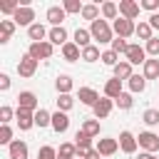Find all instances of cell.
Returning <instances> with one entry per match:
<instances>
[{
	"label": "cell",
	"mask_w": 159,
	"mask_h": 159,
	"mask_svg": "<svg viewBox=\"0 0 159 159\" xmlns=\"http://www.w3.org/2000/svg\"><path fill=\"white\" fill-rule=\"evenodd\" d=\"M89 32H92V40H97L99 45H107V42L112 45V40H114V30H112V25L104 17L89 22Z\"/></svg>",
	"instance_id": "cell-1"
},
{
	"label": "cell",
	"mask_w": 159,
	"mask_h": 159,
	"mask_svg": "<svg viewBox=\"0 0 159 159\" xmlns=\"http://www.w3.org/2000/svg\"><path fill=\"white\" fill-rule=\"evenodd\" d=\"M52 52H55V45L50 40H45V42H30V47H27V55H32L37 62L40 60H50Z\"/></svg>",
	"instance_id": "cell-2"
},
{
	"label": "cell",
	"mask_w": 159,
	"mask_h": 159,
	"mask_svg": "<svg viewBox=\"0 0 159 159\" xmlns=\"http://www.w3.org/2000/svg\"><path fill=\"white\" fill-rule=\"evenodd\" d=\"M112 30H114V35L117 37H132L134 32H137V25L132 22V20H127V17H117L114 22H112Z\"/></svg>",
	"instance_id": "cell-3"
},
{
	"label": "cell",
	"mask_w": 159,
	"mask_h": 159,
	"mask_svg": "<svg viewBox=\"0 0 159 159\" xmlns=\"http://www.w3.org/2000/svg\"><path fill=\"white\" fill-rule=\"evenodd\" d=\"M137 142H139V147H142L144 152H149V154L159 152V134H154V132H139Z\"/></svg>",
	"instance_id": "cell-4"
},
{
	"label": "cell",
	"mask_w": 159,
	"mask_h": 159,
	"mask_svg": "<svg viewBox=\"0 0 159 159\" xmlns=\"http://www.w3.org/2000/svg\"><path fill=\"white\" fill-rule=\"evenodd\" d=\"M35 72H37V60L25 52V55L20 57V62H17V75H20V77H32Z\"/></svg>",
	"instance_id": "cell-5"
},
{
	"label": "cell",
	"mask_w": 159,
	"mask_h": 159,
	"mask_svg": "<svg viewBox=\"0 0 159 159\" xmlns=\"http://www.w3.org/2000/svg\"><path fill=\"white\" fill-rule=\"evenodd\" d=\"M17 109L37 112V109H40V107H37V94H35V92H30V89L20 92V94H17Z\"/></svg>",
	"instance_id": "cell-6"
},
{
	"label": "cell",
	"mask_w": 159,
	"mask_h": 159,
	"mask_svg": "<svg viewBox=\"0 0 159 159\" xmlns=\"http://www.w3.org/2000/svg\"><path fill=\"white\" fill-rule=\"evenodd\" d=\"M139 2H134V0H119V17H127V20H137L139 17Z\"/></svg>",
	"instance_id": "cell-7"
},
{
	"label": "cell",
	"mask_w": 159,
	"mask_h": 159,
	"mask_svg": "<svg viewBox=\"0 0 159 159\" xmlns=\"http://www.w3.org/2000/svg\"><path fill=\"white\" fill-rule=\"evenodd\" d=\"M124 57H127V62H129L132 67H134V65H144V62H147V50L134 42V45H129V50H127Z\"/></svg>",
	"instance_id": "cell-8"
},
{
	"label": "cell",
	"mask_w": 159,
	"mask_h": 159,
	"mask_svg": "<svg viewBox=\"0 0 159 159\" xmlns=\"http://www.w3.org/2000/svg\"><path fill=\"white\" fill-rule=\"evenodd\" d=\"M75 147H77V159H84V154H87L89 149H94V147H92V137L84 134L82 129L75 134Z\"/></svg>",
	"instance_id": "cell-9"
},
{
	"label": "cell",
	"mask_w": 159,
	"mask_h": 159,
	"mask_svg": "<svg viewBox=\"0 0 159 159\" xmlns=\"http://www.w3.org/2000/svg\"><path fill=\"white\" fill-rule=\"evenodd\" d=\"M32 20H35V10H32L30 5H27V7H22V5H20V7H17V12L12 15V22H15V25H25V27H30V25H35Z\"/></svg>",
	"instance_id": "cell-10"
},
{
	"label": "cell",
	"mask_w": 159,
	"mask_h": 159,
	"mask_svg": "<svg viewBox=\"0 0 159 159\" xmlns=\"http://www.w3.org/2000/svg\"><path fill=\"white\" fill-rule=\"evenodd\" d=\"M15 122L20 127V132H27L35 127V112H27V109H15Z\"/></svg>",
	"instance_id": "cell-11"
},
{
	"label": "cell",
	"mask_w": 159,
	"mask_h": 159,
	"mask_svg": "<svg viewBox=\"0 0 159 159\" xmlns=\"http://www.w3.org/2000/svg\"><path fill=\"white\" fill-rule=\"evenodd\" d=\"M137 147H139V142H137V137L132 134V132H119V149L124 152V154H134L137 152Z\"/></svg>",
	"instance_id": "cell-12"
},
{
	"label": "cell",
	"mask_w": 159,
	"mask_h": 159,
	"mask_svg": "<svg viewBox=\"0 0 159 159\" xmlns=\"http://www.w3.org/2000/svg\"><path fill=\"white\" fill-rule=\"evenodd\" d=\"M47 22L52 25V27H62V22H65V17H67V12H65V7L62 5H52V7H47Z\"/></svg>",
	"instance_id": "cell-13"
},
{
	"label": "cell",
	"mask_w": 159,
	"mask_h": 159,
	"mask_svg": "<svg viewBox=\"0 0 159 159\" xmlns=\"http://www.w3.org/2000/svg\"><path fill=\"white\" fill-rule=\"evenodd\" d=\"M102 157H112V154H117V149H119V139H112V137H104V139H99L97 142V147H94Z\"/></svg>",
	"instance_id": "cell-14"
},
{
	"label": "cell",
	"mask_w": 159,
	"mask_h": 159,
	"mask_svg": "<svg viewBox=\"0 0 159 159\" xmlns=\"http://www.w3.org/2000/svg\"><path fill=\"white\" fill-rule=\"evenodd\" d=\"M112 107H114V99H109V97H99V102L92 107V112H94V119H104V117H109Z\"/></svg>",
	"instance_id": "cell-15"
},
{
	"label": "cell",
	"mask_w": 159,
	"mask_h": 159,
	"mask_svg": "<svg viewBox=\"0 0 159 159\" xmlns=\"http://www.w3.org/2000/svg\"><path fill=\"white\" fill-rule=\"evenodd\" d=\"M47 35H50V30H47L42 22H35V25H30V27H27V37H30L32 42H45V40H47Z\"/></svg>",
	"instance_id": "cell-16"
},
{
	"label": "cell",
	"mask_w": 159,
	"mask_h": 159,
	"mask_svg": "<svg viewBox=\"0 0 159 159\" xmlns=\"http://www.w3.org/2000/svg\"><path fill=\"white\" fill-rule=\"evenodd\" d=\"M77 99H80L82 104H87V107H94V104L99 102V94H97V89H92V87H80Z\"/></svg>",
	"instance_id": "cell-17"
},
{
	"label": "cell",
	"mask_w": 159,
	"mask_h": 159,
	"mask_svg": "<svg viewBox=\"0 0 159 159\" xmlns=\"http://www.w3.org/2000/svg\"><path fill=\"white\" fill-rule=\"evenodd\" d=\"M52 129L57 132V134H65L67 129H70V117H67V112H55L52 114Z\"/></svg>",
	"instance_id": "cell-18"
},
{
	"label": "cell",
	"mask_w": 159,
	"mask_h": 159,
	"mask_svg": "<svg viewBox=\"0 0 159 159\" xmlns=\"http://www.w3.org/2000/svg\"><path fill=\"white\" fill-rule=\"evenodd\" d=\"M27 142H22V139H15L10 147H7V154H10V159H27Z\"/></svg>",
	"instance_id": "cell-19"
},
{
	"label": "cell",
	"mask_w": 159,
	"mask_h": 159,
	"mask_svg": "<svg viewBox=\"0 0 159 159\" xmlns=\"http://www.w3.org/2000/svg\"><path fill=\"white\" fill-rule=\"evenodd\" d=\"M72 87H75V82H72L70 75H57V77H55V89H57V94H70Z\"/></svg>",
	"instance_id": "cell-20"
},
{
	"label": "cell",
	"mask_w": 159,
	"mask_h": 159,
	"mask_svg": "<svg viewBox=\"0 0 159 159\" xmlns=\"http://www.w3.org/2000/svg\"><path fill=\"white\" fill-rule=\"evenodd\" d=\"M72 42H75L77 47H82V50H84V47H89V45H92V32H89L87 27H77V30H75V40H72Z\"/></svg>",
	"instance_id": "cell-21"
},
{
	"label": "cell",
	"mask_w": 159,
	"mask_h": 159,
	"mask_svg": "<svg viewBox=\"0 0 159 159\" xmlns=\"http://www.w3.org/2000/svg\"><path fill=\"white\" fill-rule=\"evenodd\" d=\"M62 57L67 60V62H77V60H82V47H77L72 40L62 47Z\"/></svg>",
	"instance_id": "cell-22"
},
{
	"label": "cell",
	"mask_w": 159,
	"mask_h": 159,
	"mask_svg": "<svg viewBox=\"0 0 159 159\" xmlns=\"http://www.w3.org/2000/svg\"><path fill=\"white\" fill-rule=\"evenodd\" d=\"M122 92H124V89H122V80H117V77L107 80V84H104V97H109V99H117Z\"/></svg>",
	"instance_id": "cell-23"
},
{
	"label": "cell",
	"mask_w": 159,
	"mask_h": 159,
	"mask_svg": "<svg viewBox=\"0 0 159 159\" xmlns=\"http://www.w3.org/2000/svg\"><path fill=\"white\" fill-rule=\"evenodd\" d=\"M15 27H17V25H15L12 20H0V45H7V42H10Z\"/></svg>",
	"instance_id": "cell-24"
},
{
	"label": "cell",
	"mask_w": 159,
	"mask_h": 159,
	"mask_svg": "<svg viewBox=\"0 0 159 159\" xmlns=\"http://www.w3.org/2000/svg\"><path fill=\"white\" fill-rule=\"evenodd\" d=\"M47 40L52 42V45H60V47H65L70 40H67V30L65 27H52L50 30V35H47Z\"/></svg>",
	"instance_id": "cell-25"
},
{
	"label": "cell",
	"mask_w": 159,
	"mask_h": 159,
	"mask_svg": "<svg viewBox=\"0 0 159 159\" xmlns=\"http://www.w3.org/2000/svg\"><path fill=\"white\" fill-rule=\"evenodd\" d=\"M112 70H114V77H117V80H129V77L134 75V70H132V65H129L127 60H119V65H114Z\"/></svg>",
	"instance_id": "cell-26"
},
{
	"label": "cell",
	"mask_w": 159,
	"mask_h": 159,
	"mask_svg": "<svg viewBox=\"0 0 159 159\" xmlns=\"http://www.w3.org/2000/svg\"><path fill=\"white\" fill-rule=\"evenodd\" d=\"M144 80H159V60L157 57H152V60H147L144 62Z\"/></svg>",
	"instance_id": "cell-27"
},
{
	"label": "cell",
	"mask_w": 159,
	"mask_h": 159,
	"mask_svg": "<svg viewBox=\"0 0 159 159\" xmlns=\"http://www.w3.org/2000/svg\"><path fill=\"white\" fill-rule=\"evenodd\" d=\"M127 84H129V92H132V94H139V92H144L147 80H144V75H132V77L127 80Z\"/></svg>",
	"instance_id": "cell-28"
},
{
	"label": "cell",
	"mask_w": 159,
	"mask_h": 159,
	"mask_svg": "<svg viewBox=\"0 0 159 159\" xmlns=\"http://www.w3.org/2000/svg\"><path fill=\"white\" fill-rule=\"evenodd\" d=\"M57 159H77V147H75V142H65V144H60V149H57Z\"/></svg>",
	"instance_id": "cell-29"
},
{
	"label": "cell",
	"mask_w": 159,
	"mask_h": 159,
	"mask_svg": "<svg viewBox=\"0 0 159 159\" xmlns=\"http://www.w3.org/2000/svg\"><path fill=\"white\" fill-rule=\"evenodd\" d=\"M139 40H144V42H149L152 37H154V30H152V25H149V20H142L139 25H137V32H134Z\"/></svg>",
	"instance_id": "cell-30"
},
{
	"label": "cell",
	"mask_w": 159,
	"mask_h": 159,
	"mask_svg": "<svg viewBox=\"0 0 159 159\" xmlns=\"http://www.w3.org/2000/svg\"><path fill=\"white\" fill-rule=\"evenodd\" d=\"M102 17L114 22V20L119 17V5H117V2H102Z\"/></svg>",
	"instance_id": "cell-31"
},
{
	"label": "cell",
	"mask_w": 159,
	"mask_h": 159,
	"mask_svg": "<svg viewBox=\"0 0 159 159\" xmlns=\"http://www.w3.org/2000/svg\"><path fill=\"white\" fill-rule=\"evenodd\" d=\"M35 127H40V129H42V127H52V114L40 107V109L35 112Z\"/></svg>",
	"instance_id": "cell-32"
},
{
	"label": "cell",
	"mask_w": 159,
	"mask_h": 159,
	"mask_svg": "<svg viewBox=\"0 0 159 159\" xmlns=\"http://www.w3.org/2000/svg\"><path fill=\"white\" fill-rule=\"evenodd\" d=\"M99 12H102V7H99V5H94V2H89V5H84V7H82V17H84V20H89V22L99 20Z\"/></svg>",
	"instance_id": "cell-33"
},
{
	"label": "cell",
	"mask_w": 159,
	"mask_h": 159,
	"mask_svg": "<svg viewBox=\"0 0 159 159\" xmlns=\"http://www.w3.org/2000/svg\"><path fill=\"white\" fill-rule=\"evenodd\" d=\"M82 60H84V62H97V60H102V52H99V47H97V45H89V47H84V50H82Z\"/></svg>",
	"instance_id": "cell-34"
},
{
	"label": "cell",
	"mask_w": 159,
	"mask_h": 159,
	"mask_svg": "<svg viewBox=\"0 0 159 159\" xmlns=\"http://www.w3.org/2000/svg\"><path fill=\"white\" fill-rule=\"evenodd\" d=\"M55 102H57V109H60V112H70V109L75 107V97H72V94H57Z\"/></svg>",
	"instance_id": "cell-35"
},
{
	"label": "cell",
	"mask_w": 159,
	"mask_h": 159,
	"mask_svg": "<svg viewBox=\"0 0 159 159\" xmlns=\"http://www.w3.org/2000/svg\"><path fill=\"white\" fill-rule=\"evenodd\" d=\"M114 104H117L119 109H132V104H134V97H132V92H122V94L114 99Z\"/></svg>",
	"instance_id": "cell-36"
},
{
	"label": "cell",
	"mask_w": 159,
	"mask_h": 159,
	"mask_svg": "<svg viewBox=\"0 0 159 159\" xmlns=\"http://www.w3.org/2000/svg\"><path fill=\"white\" fill-rule=\"evenodd\" d=\"M82 132L89 134V137H97L99 134V119H84L82 122Z\"/></svg>",
	"instance_id": "cell-37"
},
{
	"label": "cell",
	"mask_w": 159,
	"mask_h": 159,
	"mask_svg": "<svg viewBox=\"0 0 159 159\" xmlns=\"http://www.w3.org/2000/svg\"><path fill=\"white\" fill-rule=\"evenodd\" d=\"M142 122H144L147 127H157V124H159V109H154V107L147 109V112L142 114Z\"/></svg>",
	"instance_id": "cell-38"
},
{
	"label": "cell",
	"mask_w": 159,
	"mask_h": 159,
	"mask_svg": "<svg viewBox=\"0 0 159 159\" xmlns=\"http://www.w3.org/2000/svg\"><path fill=\"white\" fill-rule=\"evenodd\" d=\"M62 7H65V12H67V15H75V12H80V15H82V7H84V5H82L80 0H65V2H62Z\"/></svg>",
	"instance_id": "cell-39"
},
{
	"label": "cell",
	"mask_w": 159,
	"mask_h": 159,
	"mask_svg": "<svg viewBox=\"0 0 159 159\" xmlns=\"http://www.w3.org/2000/svg\"><path fill=\"white\" fill-rule=\"evenodd\" d=\"M37 159H57V149L50 147V144H42L37 149Z\"/></svg>",
	"instance_id": "cell-40"
},
{
	"label": "cell",
	"mask_w": 159,
	"mask_h": 159,
	"mask_svg": "<svg viewBox=\"0 0 159 159\" xmlns=\"http://www.w3.org/2000/svg\"><path fill=\"white\" fill-rule=\"evenodd\" d=\"M112 50H114L117 55H127V50H129V42H127L124 37H114V40H112Z\"/></svg>",
	"instance_id": "cell-41"
},
{
	"label": "cell",
	"mask_w": 159,
	"mask_h": 159,
	"mask_svg": "<svg viewBox=\"0 0 159 159\" xmlns=\"http://www.w3.org/2000/svg\"><path fill=\"white\" fill-rule=\"evenodd\" d=\"M102 62H104L107 67H114V65H119V55H117L114 50H104V52H102Z\"/></svg>",
	"instance_id": "cell-42"
},
{
	"label": "cell",
	"mask_w": 159,
	"mask_h": 159,
	"mask_svg": "<svg viewBox=\"0 0 159 159\" xmlns=\"http://www.w3.org/2000/svg\"><path fill=\"white\" fill-rule=\"evenodd\" d=\"M12 142H15V139H12V129H10V124H2V127H0V144H7V147H10Z\"/></svg>",
	"instance_id": "cell-43"
},
{
	"label": "cell",
	"mask_w": 159,
	"mask_h": 159,
	"mask_svg": "<svg viewBox=\"0 0 159 159\" xmlns=\"http://www.w3.org/2000/svg\"><path fill=\"white\" fill-rule=\"evenodd\" d=\"M12 117H15V109L7 107V104H2V107H0V122H2V124H10Z\"/></svg>",
	"instance_id": "cell-44"
},
{
	"label": "cell",
	"mask_w": 159,
	"mask_h": 159,
	"mask_svg": "<svg viewBox=\"0 0 159 159\" xmlns=\"http://www.w3.org/2000/svg\"><path fill=\"white\" fill-rule=\"evenodd\" d=\"M147 55H152V57H159V37H152L149 42H147Z\"/></svg>",
	"instance_id": "cell-45"
},
{
	"label": "cell",
	"mask_w": 159,
	"mask_h": 159,
	"mask_svg": "<svg viewBox=\"0 0 159 159\" xmlns=\"http://www.w3.org/2000/svg\"><path fill=\"white\" fill-rule=\"evenodd\" d=\"M139 7H142V10H149V12L154 15V12L159 10V0H142V2H139Z\"/></svg>",
	"instance_id": "cell-46"
},
{
	"label": "cell",
	"mask_w": 159,
	"mask_h": 159,
	"mask_svg": "<svg viewBox=\"0 0 159 159\" xmlns=\"http://www.w3.org/2000/svg\"><path fill=\"white\" fill-rule=\"evenodd\" d=\"M17 7H20V2H5V5H0V12L2 15H15Z\"/></svg>",
	"instance_id": "cell-47"
},
{
	"label": "cell",
	"mask_w": 159,
	"mask_h": 159,
	"mask_svg": "<svg viewBox=\"0 0 159 159\" xmlns=\"http://www.w3.org/2000/svg\"><path fill=\"white\" fill-rule=\"evenodd\" d=\"M0 89H2V92H7V89H10V77H7L5 72L0 75Z\"/></svg>",
	"instance_id": "cell-48"
},
{
	"label": "cell",
	"mask_w": 159,
	"mask_h": 159,
	"mask_svg": "<svg viewBox=\"0 0 159 159\" xmlns=\"http://www.w3.org/2000/svg\"><path fill=\"white\" fill-rule=\"evenodd\" d=\"M149 25H152V30H159V12L149 15Z\"/></svg>",
	"instance_id": "cell-49"
},
{
	"label": "cell",
	"mask_w": 159,
	"mask_h": 159,
	"mask_svg": "<svg viewBox=\"0 0 159 159\" xmlns=\"http://www.w3.org/2000/svg\"><path fill=\"white\" fill-rule=\"evenodd\" d=\"M99 157H102V154H99L97 149H89V152L84 154V159H99Z\"/></svg>",
	"instance_id": "cell-50"
},
{
	"label": "cell",
	"mask_w": 159,
	"mask_h": 159,
	"mask_svg": "<svg viewBox=\"0 0 159 159\" xmlns=\"http://www.w3.org/2000/svg\"><path fill=\"white\" fill-rule=\"evenodd\" d=\"M137 159H157V157H154V154H149V152H142Z\"/></svg>",
	"instance_id": "cell-51"
}]
</instances>
